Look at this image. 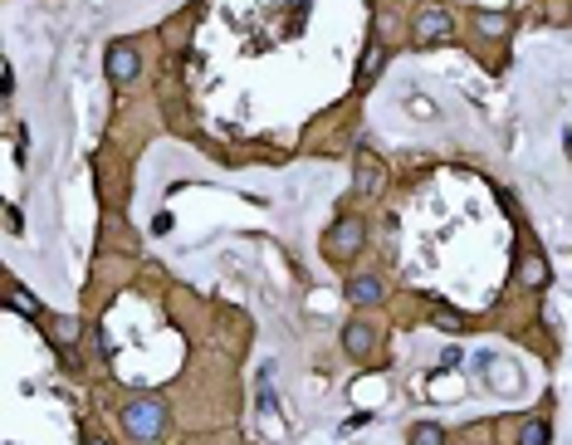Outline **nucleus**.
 <instances>
[{
    "instance_id": "nucleus-1",
    "label": "nucleus",
    "mask_w": 572,
    "mask_h": 445,
    "mask_svg": "<svg viewBox=\"0 0 572 445\" xmlns=\"http://www.w3.org/2000/svg\"><path fill=\"white\" fill-rule=\"evenodd\" d=\"M122 431H128L132 441H142V445L162 441V431H166V407H162L157 397L128 401V407H122Z\"/></svg>"
},
{
    "instance_id": "nucleus-2",
    "label": "nucleus",
    "mask_w": 572,
    "mask_h": 445,
    "mask_svg": "<svg viewBox=\"0 0 572 445\" xmlns=\"http://www.w3.org/2000/svg\"><path fill=\"white\" fill-rule=\"evenodd\" d=\"M362 240H367V225H362L358 215H348V221H338V225L328 231L324 250L332 255V260H348V255H358V250H362Z\"/></svg>"
},
{
    "instance_id": "nucleus-3",
    "label": "nucleus",
    "mask_w": 572,
    "mask_h": 445,
    "mask_svg": "<svg viewBox=\"0 0 572 445\" xmlns=\"http://www.w3.org/2000/svg\"><path fill=\"white\" fill-rule=\"evenodd\" d=\"M142 69V55L128 45V39H118V45H108V79L113 84H132Z\"/></svg>"
},
{
    "instance_id": "nucleus-4",
    "label": "nucleus",
    "mask_w": 572,
    "mask_h": 445,
    "mask_svg": "<svg viewBox=\"0 0 572 445\" xmlns=\"http://www.w3.org/2000/svg\"><path fill=\"white\" fill-rule=\"evenodd\" d=\"M416 39H421V45H441V39H450V15H445V10H421V15H416Z\"/></svg>"
},
{
    "instance_id": "nucleus-5",
    "label": "nucleus",
    "mask_w": 572,
    "mask_h": 445,
    "mask_svg": "<svg viewBox=\"0 0 572 445\" xmlns=\"http://www.w3.org/2000/svg\"><path fill=\"white\" fill-rule=\"evenodd\" d=\"M342 343H348L352 357H367L372 348H377V328H372V323H348V328H342Z\"/></svg>"
},
{
    "instance_id": "nucleus-6",
    "label": "nucleus",
    "mask_w": 572,
    "mask_h": 445,
    "mask_svg": "<svg viewBox=\"0 0 572 445\" xmlns=\"http://www.w3.org/2000/svg\"><path fill=\"white\" fill-rule=\"evenodd\" d=\"M348 298H352V304H382V298H387V284L372 279V274H358L348 284Z\"/></svg>"
},
{
    "instance_id": "nucleus-7",
    "label": "nucleus",
    "mask_w": 572,
    "mask_h": 445,
    "mask_svg": "<svg viewBox=\"0 0 572 445\" xmlns=\"http://www.w3.org/2000/svg\"><path fill=\"white\" fill-rule=\"evenodd\" d=\"M553 441V426H548V416H528L524 426H518V445H548Z\"/></svg>"
},
{
    "instance_id": "nucleus-8",
    "label": "nucleus",
    "mask_w": 572,
    "mask_h": 445,
    "mask_svg": "<svg viewBox=\"0 0 572 445\" xmlns=\"http://www.w3.org/2000/svg\"><path fill=\"white\" fill-rule=\"evenodd\" d=\"M358 186H362V191H377V186H382V167L367 157V152L358 157Z\"/></svg>"
},
{
    "instance_id": "nucleus-9",
    "label": "nucleus",
    "mask_w": 572,
    "mask_h": 445,
    "mask_svg": "<svg viewBox=\"0 0 572 445\" xmlns=\"http://www.w3.org/2000/svg\"><path fill=\"white\" fill-rule=\"evenodd\" d=\"M518 279H524L528 289H543V284H548V264H543V260H524V269H518Z\"/></svg>"
},
{
    "instance_id": "nucleus-10",
    "label": "nucleus",
    "mask_w": 572,
    "mask_h": 445,
    "mask_svg": "<svg viewBox=\"0 0 572 445\" xmlns=\"http://www.w3.org/2000/svg\"><path fill=\"white\" fill-rule=\"evenodd\" d=\"M411 445H445V431L435 426V421H421V426L411 431Z\"/></svg>"
},
{
    "instance_id": "nucleus-11",
    "label": "nucleus",
    "mask_w": 572,
    "mask_h": 445,
    "mask_svg": "<svg viewBox=\"0 0 572 445\" xmlns=\"http://www.w3.org/2000/svg\"><path fill=\"white\" fill-rule=\"evenodd\" d=\"M475 25H480L484 35H504L509 20H504V15H494V10H480V15H475Z\"/></svg>"
},
{
    "instance_id": "nucleus-12",
    "label": "nucleus",
    "mask_w": 572,
    "mask_h": 445,
    "mask_svg": "<svg viewBox=\"0 0 572 445\" xmlns=\"http://www.w3.org/2000/svg\"><path fill=\"white\" fill-rule=\"evenodd\" d=\"M377 64H382V49L372 45V49H367V59H362V74H358V84H372V79H377Z\"/></svg>"
},
{
    "instance_id": "nucleus-13",
    "label": "nucleus",
    "mask_w": 572,
    "mask_h": 445,
    "mask_svg": "<svg viewBox=\"0 0 572 445\" xmlns=\"http://www.w3.org/2000/svg\"><path fill=\"white\" fill-rule=\"evenodd\" d=\"M10 298H15V308H20V314H39V304H35V298H29L20 284H10Z\"/></svg>"
},
{
    "instance_id": "nucleus-14",
    "label": "nucleus",
    "mask_w": 572,
    "mask_h": 445,
    "mask_svg": "<svg viewBox=\"0 0 572 445\" xmlns=\"http://www.w3.org/2000/svg\"><path fill=\"white\" fill-rule=\"evenodd\" d=\"M435 323H441V328H460V323H465V318H460V314H455V308H435Z\"/></svg>"
},
{
    "instance_id": "nucleus-15",
    "label": "nucleus",
    "mask_w": 572,
    "mask_h": 445,
    "mask_svg": "<svg viewBox=\"0 0 572 445\" xmlns=\"http://www.w3.org/2000/svg\"><path fill=\"white\" fill-rule=\"evenodd\" d=\"M83 445H108V441H98V436H88V441H83Z\"/></svg>"
}]
</instances>
